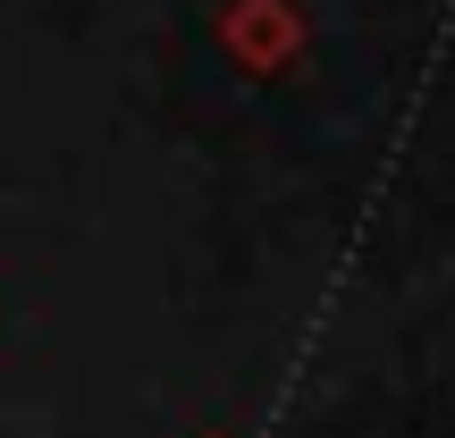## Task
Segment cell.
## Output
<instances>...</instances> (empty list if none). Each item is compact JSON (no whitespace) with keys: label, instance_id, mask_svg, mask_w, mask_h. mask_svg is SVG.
<instances>
[{"label":"cell","instance_id":"6da1fadb","mask_svg":"<svg viewBox=\"0 0 455 438\" xmlns=\"http://www.w3.org/2000/svg\"><path fill=\"white\" fill-rule=\"evenodd\" d=\"M220 43L236 51L244 68H287L295 51H304V17H295V0H236V9L220 17Z\"/></svg>","mask_w":455,"mask_h":438}]
</instances>
